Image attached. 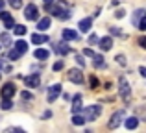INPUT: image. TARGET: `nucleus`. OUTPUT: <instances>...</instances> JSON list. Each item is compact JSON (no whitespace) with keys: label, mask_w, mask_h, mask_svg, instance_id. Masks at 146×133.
I'll return each mask as SVG.
<instances>
[{"label":"nucleus","mask_w":146,"mask_h":133,"mask_svg":"<svg viewBox=\"0 0 146 133\" xmlns=\"http://www.w3.org/2000/svg\"><path fill=\"white\" fill-rule=\"evenodd\" d=\"M9 6L19 9V7H22V0H9Z\"/></svg>","instance_id":"28"},{"label":"nucleus","mask_w":146,"mask_h":133,"mask_svg":"<svg viewBox=\"0 0 146 133\" xmlns=\"http://www.w3.org/2000/svg\"><path fill=\"white\" fill-rule=\"evenodd\" d=\"M137 43H139L141 46H143L144 50H146V37H144V35H143V37H139V41H137Z\"/></svg>","instance_id":"34"},{"label":"nucleus","mask_w":146,"mask_h":133,"mask_svg":"<svg viewBox=\"0 0 146 133\" xmlns=\"http://www.w3.org/2000/svg\"><path fill=\"white\" fill-rule=\"evenodd\" d=\"M144 15H146V11H144V9H137L135 13H133V24H137V26H139L141 19H143Z\"/></svg>","instance_id":"19"},{"label":"nucleus","mask_w":146,"mask_h":133,"mask_svg":"<svg viewBox=\"0 0 146 133\" xmlns=\"http://www.w3.org/2000/svg\"><path fill=\"white\" fill-rule=\"evenodd\" d=\"M98 44H100V48H102L104 52H107V50L113 48V39H111V37H102V39L98 41Z\"/></svg>","instance_id":"10"},{"label":"nucleus","mask_w":146,"mask_h":133,"mask_svg":"<svg viewBox=\"0 0 146 133\" xmlns=\"http://www.w3.org/2000/svg\"><path fill=\"white\" fill-rule=\"evenodd\" d=\"M139 28H141V30H146V15H144L143 19H141V22H139Z\"/></svg>","instance_id":"35"},{"label":"nucleus","mask_w":146,"mask_h":133,"mask_svg":"<svg viewBox=\"0 0 146 133\" xmlns=\"http://www.w3.org/2000/svg\"><path fill=\"white\" fill-rule=\"evenodd\" d=\"M48 56H50V52L44 50V48H37V50L33 52V58H35V59H41V61L48 59Z\"/></svg>","instance_id":"11"},{"label":"nucleus","mask_w":146,"mask_h":133,"mask_svg":"<svg viewBox=\"0 0 146 133\" xmlns=\"http://www.w3.org/2000/svg\"><path fill=\"white\" fill-rule=\"evenodd\" d=\"M63 39L65 41H74V39H78V33L74 30H63Z\"/></svg>","instance_id":"17"},{"label":"nucleus","mask_w":146,"mask_h":133,"mask_svg":"<svg viewBox=\"0 0 146 133\" xmlns=\"http://www.w3.org/2000/svg\"><path fill=\"white\" fill-rule=\"evenodd\" d=\"M24 83H26L28 87H32V89L39 87V83H41V78H39V74H32V76H28V78H24Z\"/></svg>","instance_id":"9"},{"label":"nucleus","mask_w":146,"mask_h":133,"mask_svg":"<svg viewBox=\"0 0 146 133\" xmlns=\"http://www.w3.org/2000/svg\"><path fill=\"white\" fill-rule=\"evenodd\" d=\"M139 72H141V74H143L144 78H146V67H139Z\"/></svg>","instance_id":"39"},{"label":"nucleus","mask_w":146,"mask_h":133,"mask_svg":"<svg viewBox=\"0 0 146 133\" xmlns=\"http://www.w3.org/2000/svg\"><path fill=\"white\" fill-rule=\"evenodd\" d=\"M118 87H120V96L124 98V102L131 100V89H129V83H128V79H126L124 76L118 79Z\"/></svg>","instance_id":"1"},{"label":"nucleus","mask_w":146,"mask_h":133,"mask_svg":"<svg viewBox=\"0 0 146 133\" xmlns=\"http://www.w3.org/2000/svg\"><path fill=\"white\" fill-rule=\"evenodd\" d=\"M52 116V111H44V115H43V118H50Z\"/></svg>","instance_id":"41"},{"label":"nucleus","mask_w":146,"mask_h":133,"mask_svg":"<svg viewBox=\"0 0 146 133\" xmlns=\"http://www.w3.org/2000/svg\"><path fill=\"white\" fill-rule=\"evenodd\" d=\"M72 124H74V126H83V124H85V116H80L78 113H74V115H72Z\"/></svg>","instance_id":"20"},{"label":"nucleus","mask_w":146,"mask_h":133,"mask_svg":"<svg viewBox=\"0 0 146 133\" xmlns=\"http://www.w3.org/2000/svg\"><path fill=\"white\" fill-rule=\"evenodd\" d=\"M4 6H6V2H4V0H0V11L4 9Z\"/></svg>","instance_id":"43"},{"label":"nucleus","mask_w":146,"mask_h":133,"mask_svg":"<svg viewBox=\"0 0 146 133\" xmlns=\"http://www.w3.org/2000/svg\"><path fill=\"white\" fill-rule=\"evenodd\" d=\"M80 111H82V96L76 94L74 100H72V115H74V113H80Z\"/></svg>","instance_id":"12"},{"label":"nucleus","mask_w":146,"mask_h":133,"mask_svg":"<svg viewBox=\"0 0 146 133\" xmlns=\"http://www.w3.org/2000/svg\"><path fill=\"white\" fill-rule=\"evenodd\" d=\"M21 56H22V54H21V52H19V50H17V48H13V50H9V54H7V58H9V59H11V61H17V59H19V58H21Z\"/></svg>","instance_id":"23"},{"label":"nucleus","mask_w":146,"mask_h":133,"mask_svg":"<svg viewBox=\"0 0 146 133\" xmlns=\"http://www.w3.org/2000/svg\"><path fill=\"white\" fill-rule=\"evenodd\" d=\"M61 68H63V61H57V63H54V70H56V72H59Z\"/></svg>","instance_id":"32"},{"label":"nucleus","mask_w":146,"mask_h":133,"mask_svg":"<svg viewBox=\"0 0 146 133\" xmlns=\"http://www.w3.org/2000/svg\"><path fill=\"white\" fill-rule=\"evenodd\" d=\"M98 37L96 35H94V33H91V35H89V44H94V43H98Z\"/></svg>","instance_id":"30"},{"label":"nucleus","mask_w":146,"mask_h":133,"mask_svg":"<svg viewBox=\"0 0 146 133\" xmlns=\"http://www.w3.org/2000/svg\"><path fill=\"white\" fill-rule=\"evenodd\" d=\"M0 44H2V46H7V44H11V37L7 35V33H0Z\"/></svg>","instance_id":"22"},{"label":"nucleus","mask_w":146,"mask_h":133,"mask_svg":"<svg viewBox=\"0 0 146 133\" xmlns=\"http://www.w3.org/2000/svg\"><path fill=\"white\" fill-rule=\"evenodd\" d=\"M0 79H2V72H0Z\"/></svg>","instance_id":"45"},{"label":"nucleus","mask_w":146,"mask_h":133,"mask_svg":"<svg viewBox=\"0 0 146 133\" xmlns=\"http://www.w3.org/2000/svg\"><path fill=\"white\" fill-rule=\"evenodd\" d=\"M102 59H104V58H102L100 54H94V65H96L98 68H102V67H104V61H102Z\"/></svg>","instance_id":"26"},{"label":"nucleus","mask_w":146,"mask_h":133,"mask_svg":"<svg viewBox=\"0 0 146 133\" xmlns=\"http://www.w3.org/2000/svg\"><path fill=\"white\" fill-rule=\"evenodd\" d=\"M24 17H26V21H37L39 9H37L35 4H28V6L24 7Z\"/></svg>","instance_id":"2"},{"label":"nucleus","mask_w":146,"mask_h":133,"mask_svg":"<svg viewBox=\"0 0 146 133\" xmlns=\"http://www.w3.org/2000/svg\"><path fill=\"white\" fill-rule=\"evenodd\" d=\"M68 79H70L72 83H82L83 81V74L80 68H70L68 70Z\"/></svg>","instance_id":"5"},{"label":"nucleus","mask_w":146,"mask_h":133,"mask_svg":"<svg viewBox=\"0 0 146 133\" xmlns=\"http://www.w3.org/2000/svg\"><path fill=\"white\" fill-rule=\"evenodd\" d=\"M100 113H102L100 105H89V107H85V120H96Z\"/></svg>","instance_id":"3"},{"label":"nucleus","mask_w":146,"mask_h":133,"mask_svg":"<svg viewBox=\"0 0 146 133\" xmlns=\"http://www.w3.org/2000/svg\"><path fill=\"white\" fill-rule=\"evenodd\" d=\"M21 96H22V100H32V94H30L28 91H22V93H21Z\"/></svg>","instance_id":"31"},{"label":"nucleus","mask_w":146,"mask_h":133,"mask_svg":"<svg viewBox=\"0 0 146 133\" xmlns=\"http://www.w3.org/2000/svg\"><path fill=\"white\" fill-rule=\"evenodd\" d=\"M122 118H124V111H117L113 116H111V120H109V130H115V128H118L120 126V122H122Z\"/></svg>","instance_id":"4"},{"label":"nucleus","mask_w":146,"mask_h":133,"mask_svg":"<svg viewBox=\"0 0 146 133\" xmlns=\"http://www.w3.org/2000/svg\"><path fill=\"white\" fill-rule=\"evenodd\" d=\"M7 131H17V133H21L22 130H21V128H7Z\"/></svg>","instance_id":"40"},{"label":"nucleus","mask_w":146,"mask_h":133,"mask_svg":"<svg viewBox=\"0 0 146 133\" xmlns=\"http://www.w3.org/2000/svg\"><path fill=\"white\" fill-rule=\"evenodd\" d=\"M43 2H44V6H52L54 0H43Z\"/></svg>","instance_id":"42"},{"label":"nucleus","mask_w":146,"mask_h":133,"mask_svg":"<svg viewBox=\"0 0 146 133\" xmlns=\"http://www.w3.org/2000/svg\"><path fill=\"white\" fill-rule=\"evenodd\" d=\"M50 24H52V21H50V17H44L41 19L39 22H37V30H48Z\"/></svg>","instance_id":"16"},{"label":"nucleus","mask_w":146,"mask_h":133,"mask_svg":"<svg viewBox=\"0 0 146 133\" xmlns=\"http://www.w3.org/2000/svg\"><path fill=\"white\" fill-rule=\"evenodd\" d=\"M15 33H17V35H24L26 33V26H22V24H17L15 26V30H13Z\"/></svg>","instance_id":"25"},{"label":"nucleus","mask_w":146,"mask_h":133,"mask_svg":"<svg viewBox=\"0 0 146 133\" xmlns=\"http://www.w3.org/2000/svg\"><path fill=\"white\" fill-rule=\"evenodd\" d=\"M83 56H91V58H94V52L91 50V48H85V50H83Z\"/></svg>","instance_id":"36"},{"label":"nucleus","mask_w":146,"mask_h":133,"mask_svg":"<svg viewBox=\"0 0 146 133\" xmlns=\"http://www.w3.org/2000/svg\"><path fill=\"white\" fill-rule=\"evenodd\" d=\"M15 48H17L21 54H24V52L28 50V43H26V41H17V43H15Z\"/></svg>","instance_id":"21"},{"label":"nucleus","mask_w":146,"mask_h":133,"mask_svg":"<svg viewBox=\"0 0 146 133\" xmlns=\"http://www.w3.org/2000/svg\"><path fill=\"white\" fill-rule=\"evenodd\" d=\"M0 19H2V21H4V26H6V28L7 30H9V28H15V22H13V17H11V15L9 13H7V11H0Z\"/></svg>","instance_id":"7"},{"label":"nucleus","mask_w":146,"mask_h":133,"mask_svg":"<svg viewBox=\"0 0 146 133\" xmlns=\"http://www.w3.org/2000/svg\"><path fill=\"white\" fill-rule=\"evenodd\" d=\"M48 35H39V33H32V43L33 44H41V43H48Z\"/></svg>","instance_id":"15"},{"label":"nucleus","mask_w":146,"mask_h":133,"mask_svg":"<svg viewBox=\"0 0 146 133\" xmlns=\"http://www.w3.org/2000/svg\"><path fill=\"white\" fill-rule=\"evenodd\" d=\"M124 15H126V13H124V9H118L117 13H115V17H117V19H122Z\"/></svg>","instance_id":"37"},{"label":"nucleus","mask_w":146,"mask_h":133,"mask_svg":"<svg viewBox=\"0 0 146 133\" xmlns=\"http://www.w3.org/2000/svg\"><path fill=\"white\" fill-rule=\"evenodd\" d=\"M0 107H2V109H11V107H13V102H11V98H2V104H0Z\"/></svg>","instance_id":"24"},{"label":"nucleus","mask_w":146,"mask_h":133,"mask_svg":"<svg viewBox=\"0 0 146 133\" xmlns=\"http://www.w3.org/2000/svg\"><path fill=\"white\" fill-rule=\"evenodd\" d=\"M15 93H17V89H15L13 83H6V85L2 87V93L0 94H2V98H11Z\"/></svg>","instance_id":"8"},{"label":"nucleus","mask_w":146,"mask_h":133,"mask_svg":"<svg viewBox=\"0 0 146 133\" xmlns=\"http://www.w3.org/2000/svg\"><path fill=\"white\" fill-rule=\"evenodd\" d=\"M89 85H91V89H96L98 87V78L96 76H91L89 78Z\"/></svg>","instance_id":"27"},{"label":"nucleus","mask_w":146,"mask_h":133,"mask_svg":"<svg viewBox=\"0 0 146 133\" xmlns=\"http://www.w3.org/2000/svg\"><path fill=\"white\" fill-rule=\"evenodd\" d=\"M137 126H139V118H137V116H131V118L126 120V128H128V130H135Z\"/></svg>","instance_id":"18"},{"label":"nucleus","mask_w":146,"mask_h":133,"mask_svg":"<svg viewBox=\"0 0 146 133\" xmlns=\"http://www.w3.org/2000/svg\"><path fill=\"white\" fill-rule=\"evenodd\" d=\"M115 59H117V63H118V65H122V67L126 65V58H124V56H120V54H118Z\"/></svg>","instance_id":"29"},{"label":"nucleus","mask_w":146,"mask_h":133,"mask_svg":"<svg viewBox=\"0 0 146 133\" xmlns=\"http://www.w3.org/2000/svg\"><path fill=\"white\" fill-rule=\"evenodd\" d=\"M91 26H93V19L91 17L80 21V30H82V32H91Z\"/></svg>","instance_id":"13"},{"label":"nucleus","mask_w":146,"mask_h":133,"mask_svg":"<svg viewBox=\"0 0 146 133\" xmlns=\"http://www.w3.org/2000/svg\"><path fill=\"white\" fill-rule=\"evenodd\" d=\"M54 50H56L59 56H65V54L70 52V48L67 46V43H59V44H54Z\"/></svg>","instance_id":"14"},{"label":"nucleus","mask_w":146,"mask_h":133,"mask_svg":"<svg viewBox=\"0 0 146 133\" xmlns=\"http://www.w3.org/2000/svg\"><path fill=\"white\" fill-rule=\"evenodd\" d=\"M61 83H56V85H52L50 87V93H48V102H56V98L61 94Z\"/></svg>","instance_id":"6"},{"label":"nucleus","mask_w":146,"mask_h":133,"mask_svg":"<svg viewBox=\"0 0 146 133\" xmlns=\"http://www.w3.org/2000/svg\"><path fill=\"white\" fill-rule=\"evenodd\" d=\"M76 61H78V65H80V67H85V59H83L82 56H76Z\"/></svg>","instance_id":"33"},{"label":"nucleus","mask_w":146,"mask_h":133,"mask_svg":"<svg viewBox=\"0 0 146 133\" xmlns=\"http://www.w3.org/2000/svg\"><path fill=\"white\" fill-rule=\"evenodd\" d=\"M2 67H4V63H2V61H0V68H2Z\"/></svg>","instance_id":"44"},{"label":"nucleus","mask_w":146,"mask_h":133,"mask_svg":"<svg viewBox=\"0 0 146 133\" xmlns=\"http://www.w3.org/2000/svg\"><path fill=\"white\" fill-rule=\"evenodd\" d=\"M111 35H122L118 28H111Z\"/></svg>","instance_id":"38"},{"label":"nucleus","mask_w":146,"mask_h":133,"mask_svg":"<svg viewBox=\"0 0 146 133\" xmlns=\"http://www.w3.org/2000/svg\"><path fill=\"white\" fill-rule=\"evenodd\" d=\"M0 48H2V44H0Z\"/></svg>","instance_id":"46"}]
</instances>
